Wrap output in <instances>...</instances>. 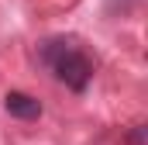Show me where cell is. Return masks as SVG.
I'll return each instance as SVG.
<instances>
[{
  "instance_id": "cell-1",
  "label": "cell",
  "mask_w": 148,
  "mask_h": 145,
  "mask_svg": "<svg viewBox=\"0 0 148 145\" xmlns=\"http://www.w3.org/2000/svg\"><path fill=\"white\" fill-rule=\"evenodd\" d=\"M38 59L55 72L59 83H66L76 93H83L86 83L93 79V62H90V55L76 45V38H62L59 35V38L41 41V45H38Z\"/></svg>"
},
{
  "instance_id": "cell-2",
  "label": "cell",
  "mask_w": 148,
  "mask_h": 145,
  "mask_svg": "<svg viewBox=\"0 0 148 145\" xmlns=\"http://www.w3.org/2000/svg\"><path fill=\"white\" fill-rule=\"evenodd\" d=\"M3 107L10 117H21V121H35L41 117V100H35L31 93H24V90H10L7 97H3Z\"/></svg>"
},
{
  "instance_id": "cell-3",
  "label": "cell",
  "mask_w": 148,
  "mask_h": 145,
  "mask_svg": "<svg viewBox=\"0 0 148 145\" xmlns=\"http://www.w3.org/2000/svg\"><path fill=\"white\" fill-rule=\"evenodd\" d=\"M127 145H145V124H134V131L127 135Z\"/></svg>"
},
{
  "instance_id": "cell-4",
  "label": "cell",
  "mask_w": 148,
  "mask_h": 145,
  "mask_svg": "<svg viewBox=\"0 0 148 145\" xmlns=\"http://www.w3.org/2000/svg\"><path fill=\"white\" fill-rule=\"evenodd\" d=\"M138 0H107V10H131Z\"/></svg>"
}]
</instances>
